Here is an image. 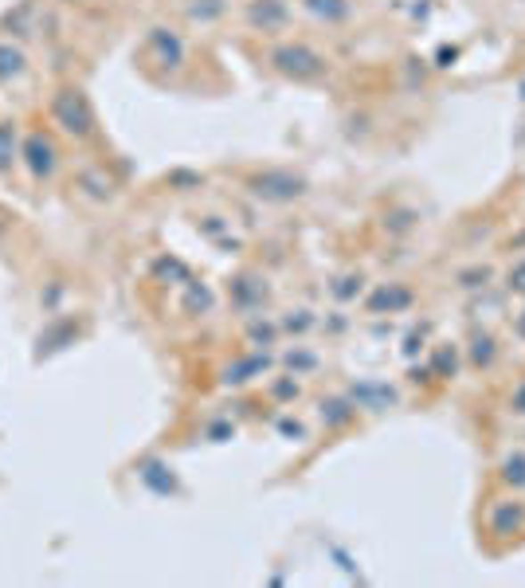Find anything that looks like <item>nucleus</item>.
I'll return each instance as SVG.
<instances>
[{
	"mask_svg": "<svg viewBox=\"0 0 525 588\" xmlns=\"http://www.w3.org/2000/svg\"><path fill=\"white\" fill-rule=\"evenodd\" d=\"M16 153V137H12V130L8 126H0V169L8 165V157Z\"/></svg>",
	"mask_w": 525,
	"mask_h": 588,
	"instance_id": "nucleus-4",
	"label": "nucleus"
},
{
	"mask_svg": "<svg viewBox=\"0 0 525 588\" xmlns=\"http://www.w3.org/2000/svg\"><path fill=\"white\" fill-rule=\"evenodd\" d=\"M16 75H24V55L16 52L12 44H0V78H16Z\"/></svg>",
	"mask_w": 525,
	"mask_h": 588,
	"instance_id": "nucleus-3",
	"label": "nucleus"
},
{
	"mask_svg": "<svg viewBox=\"0 0 525 588\" xmlns=\"http://www.w3.org/2000/svg\"><path fill=\"white\" fill-rule=\"evenodd\" d=\"M24 153H28V165H32L36 176H47V173L55 169V145L47 142L44 134H32V137H28Z\"/></svg>",
	"mask_w": 525,
	"mask_h": 588,
	"instance_id": "nucleus-2",
	"label": "nucleus"
},
{
	"mask_svg": "<svg viewBox=\"0 0 525 588\" xmlns=\"http://www.w3.org/2000/svg\"><path fill=\"white\" fill-rule=\"evenodd\" d=\"M52 114H55V122L75 137H86L91 134V126H94V114H91V106H86L83 91H59Z\"/></svg>",
	"mask_w": 525,
	"mask_h": 588,
	"instance_id": "nucleus-1",
	"label": "nucleus"
}]
</instances>
